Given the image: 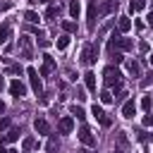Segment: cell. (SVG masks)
I'll use <instances>...</instances> for the list:
<instances>
[{"instance_id": "obj_1", "label": "cell", "mask_w": 153, "mask_h": 153, "mask_svg": "<svg viewBox=\"0 0 153 153\" xmlns=\"http://www.w3.org/2000/svg\"><path fill=\"white\" fill-rule=\"evenodd\" d=\"M134 48V41L131 38H122L120 33H112L110 38H108V53H115V50H131Z\"/></svg>"}, {"instance_id": "obj_2", "label": "cell", "mask_w": 153, "mask_h": 153, "mask_svg": "<svg viewBox=\"0 0 153 153\" xmlns=\"http://www.w3.org/2000/svg\"><path fill=\"white\" fill-rule=\"evenodd\" d=\"M103 76H105V86H108V88H112V86H115V88H120V86H122V72H120L117 67H112V65H110V67H105Z\"/></svg>"}, {"instance_id": "obj_3", "label": "cell", "mask_w": 153, "mask_h": 153, "mask_svg": "<svg viewBox=\"0 0 153 153\" xmlns=\"http://www.w3.org/2000/svg\"><path fill=\"white\" fill-rule=\"evenodd\" d=\"M100 17V0H88V12H86V26L93 31L96 29V19Z\"/></svg>"}, {"instance_id": "obj_4", "label": "cell", "mask_w": 153, "mask_h": 153, "mask_svg": "<svg viewBox=\"0 0 153 153\" xmlns=\"http://www.w3.org/2000/svg\"><path fill=\"white\" fill-rule=\"evenodd\" d=\"M96 60H98V43L84 45V50H81V62H84V65H93Z\"/></svg>"}, {"instance_id": "obj_5", "label": "cell", "mask_w": 153, "mask_h": 153, "mask_svg": "<svg viewBox=\"0 0 153 153\" xmlns=\"http://www.w3.org/2000/svg\"><path fill=\"white\" fill-rule=\"evenodd\" d=\"M26 74H29V81H31L33 93H36V96H41V93H43V81H41V74H38L33 67H29V69H26Z\"/></svg>"}, {"instance_id": "obj_6", "label": "cell", "mask_w": 153, "mask_h": 153, "mask_svg": "<svg viewBox=\"0 0 153 153\" xmlns=\"http://www.w3.org/2000/svg\"><path fill=\"white\" fill-rule=\"evenodd\" d=\"M91 115H93V117H96V120H98L103 127H110V124H112V120L108 117V112H105L100 105H96V103H93V108H91Z\"/></svg>"}, {"instance_id": "obj_7", "label": "cell", "mask_w": 153, "mask_h": 153, "mask_svg": "<svg viewBox=\"0 0 153 153\" xmlns=\"http://www.w3.org/2000/svg\"><path fill=\"white\" fill-rule=\"evenodd\" d=\"M76 136H79V141H81L86 148H93V146H96V136L91 134V129H88V127H81Z\"/></svg>"}, {"instance_id": "obj_8", "label": "cell", "mask_w": 153, "mask_h": 153, "mask_svg": "<svg viewBox=\"0 0 153 153\" xmlns=\"http://www.w3.org/2000/svg\"><path fill=\"white\" fill-rule=\"evenodd\" d=\"M19 50H22V57H31L33 55V45H31V38L29 36H22L19 38Z\"/></svg>"}, {"instance_id": "obj_9", "label": "cell", "mask_w": 153, "mask_h": 153, "mask_svg": "<svg viewBox=\"0 0 153 153\" xmlns=\"http://www.w3.org/2000/svg\"><path fill=\"white\" fill-rule=\"evenodd\" d=\"M10 93H12L14 98H24V96H26V86H24L19 79H14V81H10Z\"/></svg>"}, {"instance_id": "obj_10", "label": "cell", "mask_w": 153, "mask_h": 153, "mask_svg": "<svg viewBox=\"0 0 153 153\" xmlns=\"http://www.w3.org/2000/svg\"><path fill=\"white\" fill-rule=\"evenodd\" d=\"M53 69H55V57H53V55H43V67H41L38 74H41V76H48Z\"/></svg>"}, {"instance_id": "obj_11", "label": "cell", "mask_w": 153, "mask_h": 153, "mask_svg": "<svg viewBox=\"0 0 153 153\" xmlns=\"http://www.w3.org/2000/svg\"><path fill=\"white\" fill-rule=\"evenodd\" d=\"M10 38H12V24L10 22H2L0 24V45H5Z\"/></svg>"}, {"instance_id": "obj_12", "label": "cell", "mask_w": 153, "mask_h": 153, "mask_svg": "<svg viewBox=\"0 0 153 153\" xmlns=\"http://www.w3.org/2000/svg\"><path fill=\"white\" fill-rule=\"evenodd\" d=\"M57 129H60V134H69V131L74 129V120H72V117H62V120L57 122Z\"/></svg>"}, {"instance_id": "obj_13", "label": "cell", "mask_w": 153, "mask_h": 153, "mask_svg": "<svg viewBox=\"0 0 153 153\" xmlns=\"http://www.w3.org/2000/svg\"><path fill=\"white\" fill-rule=\"evenodd\" d=\"M33 129H36L38 134H50V124H48L43 117H36V120H33Z\"/></svg>"}, {"instance_id": "obj_14", "label": "cell", "mask_w": 153, "mask_h": 153, "mask_svg": "<svg viewBox=\"0 0 153 153\" xmlns=\"http://www.w3.org/2000/svg\"><path fill=\"white\" fill-rule=\"evenodd\" d=\"M134 112H136V103H134V100H127V103L122 105V117L131 120V117H134Z\"/></svg>"}, {"instance_id": "obj_15", "label": "cell", "mask_w": 153, "mask_h": 153, "mask_svg": "<svg viewBox=\"0 0 153 153\" xmlns=\"http://www.w3.org/2000/svg\"><path fill=\"white\" fill-rule=\"evenodd\" d=\"M19 134H22V129H17V127H12V129H10V131H7V134H5V136H2L0 141H2V143H14V141L19 139Z\"/></svg>"}, {"instance_id": "obj_16", "label": "cell", "mask_w": 153, "mask_h": 153, "mask_svg": "<svg viewBox=\"0 0 153 153\" xmlns=\"http://www.w3.org/2000/svg\"><path fill=\"white\" fill-rule=\"evenodd\" d=\"M129 29H131V19H129V17H117V31L124 33V31H129Z\"/></svg>"}, {"instance_id": "obj_17", "label": "cell", "mask_w": 153, "mask_h": 153, "mask_svg": "<svg viewBox=\"0 0 153 153\" xmlns=\"http://www.w3.org/2000/svg\"><path fill=\"white\" fill-rule=\"evenodd\" d=\"M84 84H86V88H88V91H96V74H93L91 69L84 74Z\"/></svg>"}, {"instance_id": "obj_18", "label": "cell", "mask_w": 153, "mask_h": 153, "mask_svg": "<svg viewBox=\"0 0 153 153\" xmlns=\"http://www.w3.org/2000/svg\"><path fill=\"white\" fill-rule=\"evenodd\" d=\"M79 12H81V2H79V0H69V17L76 19Z\"/></svg>"}, {"instance_id": "obj_19", "label": "cell", "mask_w": 153, "mask_h": 153, "mask_svg": "<svg viewBox=\"0 0 153 153\" xmlns=\"http://www.w3.org/2000/svg\"><path fill=\"white\" fill-rule=\"evenodd\" d=\"M127 69H129L131 76H141V65H139L136 60H129V62H127Z\"/></svg>"}, {"instance_id": "obj_20", "label": "cell", "mask_w": 153, "mask_h": 153, "mask_svg": "<svg viewBox=\"0 0 153 153\" xmlns=\"http://www.w3.org/2000/svg\"><path fill=\"white\" fill-rule=\"evenodd\" d=\"M55 17H60V5H50L48 10H45V19H55Z\"/></svg>"}, {"instance_id": "obj_21", "label": "cell", "mask_w": 153, "mask_h": 153, "mask_svg": "<svg viewBox=\"0 0 153 153\" xmlns=\"http://www.w3.org/2000/svg\"><path fill=\"white\" fill-rule=\"evenodd\" d=\"M146 7V0H129V12H141Z\"/></svg>"}, {"instance_id": "obj_22", "label": "cell", "mask_w": 153, "mask_h": 153, "mask_svg": "<svg viewBox=\"0 0 153 153\" xmlns=\"http://www.w3.org/2000/svg\"><path fill=\"white\" fill-rule=\"evenodd\" d=\"M69 112H72L76 120H84V117H86V112H84V108H81V105H72V108H69Z\"/></svg>"}, {"instance_id": "obj_23", "label": "cell", "mask_w": 153, "mask_h": 153, "mask_svg": "<svg viewBox=\"0 0 153 153\" xmlns=\"http://www.w3.org/2000/svg\"><path fill=\"white\" fill-rule=\"evenodd\" d=\"M24 19H26L29 24H38V14H36L33 10H26V12H24Z\"/></svg>"}, {"instance_id": "obj_24", "label": "cell", "mask_w": 153, "mask_h": 153, "mask_svg": "<svg viewBox=\"0 0 153 153\" xmlns=\"http://www.w3.org/2000/svg\"><path fill=\"white\" fill-rule=\"evenodd\" d=\"M127 143H129L127 134H124V131H120V134H117V146H120V148H127Z\"/></svg>"}, {"instance_id": "obj_25", "label": "cell", "mask_w": 153, "mask_h": 153, "mask_svg": "<svg viewBox=\"0 0 153 153\" xmlns=\"http://www.w3.org/2000/svg\"><path fill=\"white\" fill-rule=\"evenodd\" d=\"M62 29H65L67 33H76V24H74V22H62Z\"/></svg>"}, {"instance_id": "obj_26", "label": "cell", "mask_w": 153, "mask_h": 153, "mask_svg": "<svg viewBox=\"0 0 153 153\" xmlns=\"http://www.w3.org/2000/svg\"><path fill=\"white\" fill-rule=\"evenodd\" d=\"M67 45H69V36H60V38H57V48H60V50H65Z\"/></svg>"}, {"instance_id": "obj_27", "label": "cell", "mask_w": 153, "mask_h": 153, "mask_svg": "<svg viewBox=\"0 0 153 153\" xmlns=\"http://www.w3.org/2000/svg\"><path fill=\"white\" fill-rule=\"evenodd\" d=\"M151 105H153L151 96H143V98H141V108H143V110H151Z\"/></svg>"}, {"instance_id": "obj_28", "label": "cell", "mask_w": 153, "mask_h": 153, "mask_svg": "<svg viewBox=\"0 0 153 153\" xmlns=\"http://www.w3.org/2000/svg\"><path fill=\"white\" fill-rule=\"evenodd\" d=\"M22 146H24V151H31V148H33V146H36V141H33V139H31V136H26V139H24V143H22Z\"/></svg>"}, {"instance_id": "obj_29", "label": "cell", "mask_w": 153, "mask_h": 153, "mask_svg": "<svg viewBox=\"0 0 153 153\" xmlns=\"http://www.w3.org/2000/svg\"><path fill=\"white\" fill-rule=\"evenodd\" d=\"M55 151H57V139L50 136V141H48V153H55Z\"/></svg>"}, {"instance_id": "obj_30", "label": "cell", "mask_w": 153, "mask_h": 153, "mask_svg": "<svg viewBox=\"0 0 153 153\" xmlns=\"http://www.w3.org/2000/svg\"><path fill=\"white\" fill-rule=\"evenodd\" d=\"M110 57H112V60H115L117 65H120V62H124V55H122L120 50H115V53H110Z\"/></svg>"}, {"instance_id": "obj_31", "label": "cell", "mask_w": 153, "mask_h": 153, "mask_svg": "<svg viewBox=\"0 0 153 153\" xmlns=\"http://www.w3.org/2000/svg\"><path fill=\"white\" fill-rule=\"evenodd\" d=\"M100 100H103V103H112V93H110V91L105 88V91L100 93Z\"/></svg>"}, {"instance_id": "obj_32", "label": "cell", "mask_w": 153, "mask_h": 153, "mask_svg": "<svg viewBox=\"0 0 153 153\" xmlns=\"http://www.w3.org/2000/svg\"><path fill=\"white\" fill-rule=\"evenodd\" d=\"M10 117H0V131H5V129H10Z\"/></svg>"}, {"instance_id": "obj_33", "label": "cell", "mask_w": 153, "mask_h": 153, "mask_svg": "<svg viewBox=\"0 0 153 153\" xmlns=\"http://www.w3.org/2000/svg\"><path fill=\"white\" fill-rule=\"evenodd\" d=\"M143 127H153V112H148V115L143 117Z\"/></svg>"}, {"instance_id": "obj_34", "label": "cell", "mask_w": 153, "mask_h": 153, "mask_svg": "<svg viewBox=\"0 0 153 153\" xmlns=\"http://www.w3.org/2000/svg\"><path fill=\"white\" fill-rule=\"evenodd\" d=\"M139 53H148V43H146V41L139 43Z\"/></svg>"}, {"instance_id": "obj_35", "label": "cell", "mask_w": 153, "mask_h": 153, "mask_svg": "<svg viewBox=\"0 0 153 153\" xmlns=\"http://www.w3.org/2000/svg\"><path fill=\"white\" fill-rule=\"evenodd\" d=\"M10 72H12V74H22V67H19V65H10Z\"/></svg>"}, {"instance_id": "obj_36", "label": "cell", "mask_w": 153, "mask_h": 153, "mask_svg": "<svg viewBox=\"0 0 153 153\" xmlns=\"http://www.w3.org/2000/svg\"><path fill=\"white\" fill-rule=\"evenodd\" d=\"M76 100H86V93H84V88H76Z\"/></svg>"}, {"instance_id": "obj_37", "label": "cell", "mask_w": 153, "mask_h": 153, "mask_svg": "<svg viewBox=\"0 0 153 153\" xmlns=\"http://www.w3.org/2000/svg\"><path fill=\"white\" fill-rule=\"evenodd\" d=\"M38 45H41V48H48L50 41H48V38H38Z\"/></svg>"}, {"instance_id": "obj_38", "label": "cell", "mask_w": 153, "mask_h": 153, "mask_svg": "<svg viewBox=\"0 0 153 153\" xmlns=\"http://www.w3.org/2000/svg\"><path fill=\"white\" fill-rule=\"evenodd\" d=\"M136 139H139V141H146V134H143L141 129H136Z\"/></svg>"}, {"instance_id": "obj_39", "label": "cell", "mask_w": 153, "mask_h": 153, "mask_svg": "<svg viewBox=\"0 0 153 153\" xmlns=\"http://www.w3.org/2000/svg\"><path fill=\"white\" fill-rule=\"evenodd\" d=\"M151 76H153V74H148V76H146V79H143V81H141V86H148V84H151V81H153V79H151Z\"/></svg>"}, {"instance_id": "obj_40", "label": "cell", "mask_w": 153, "mask_h": 153, "mask_svg": "<svg viewBox=\"0 0 153 153\" xmlns=\"http://www.w3.org/2000/svg\"><path fill=\"white\" fill-rule=\"evenodd\" d=\"M148 24H151V26H153V12H151V14H148Z\"/></svg>"}, {"instance_id": "obj_41", "label": "cell", "mask_w": 153, "mask_h": 153, "mask_svg": "<svg viewBox=\"0 0 153 153\" xmlns=\"http://www.w3.org/2000/svg\"><path fill=\"white\" fill-rule=\"evenodd\" d=\"M2 112H5V103L0 100V115H2Z\"/></svg>"}, {"instance_id": "obj_42", "label": "cell", "mask_w": 153, "mask_h": 153, "mask_svg": "<svg viewBox=\"0 0 153 153\" xmlns=\"http://www.w3.org/2000/svg\"><path fill=\"white\" fill-rule=\"evenodd\" d=\"M0 153H14V151H10V148H0Z\"/></svg>"}, {"instance_id": "obj_43", "label": "cell", "mask_w": 153, "mask_h": 153, "mask_svg": "<svg viewBox=\"0 0 153 153\" xmlns=\"http://www.w3.org/2000/svg\"><path fill=\"white\" fill-rule=\"evenodd\" d=\"M2 86H5V79H2V74H0V88H2Z\"/></svg>"}, {"instance_id": "obj_44", "label": "cell", "mask_w": 153, "mask_h": 153, "mask_svg": "<svg viewBox=\"0 0 153 153\" xmlns=\"http://www.w3.org/2000/svg\"><path fill=\"white\" fill-rule=\"evenodd\" d=\"M148 62H151V65H153V53H151V55H148Z\"/></svg>"}, {"instance_id": "obj_45", "label": "cell", "mask_w": 153, "mask_h": 153, "mask_svg": "<svg viewBox=\"0 0 153 153\" xmlns=\"http://www.w3.org/2000/svg\"><path fill=\"white\" fill-rule=\"evenodd\" d=\"M36 2H48V0H36Z\"/></svg>"}, {"instance_id": "obj_46", "label": "cell", "mask_w": 153, "mask_h": 153, "mask_svg": "<svg viewBox=\"0 0 153 153\" xmlns=\"http://www.w3.org/2000/svg\"><path fill=\"white\" fill-rule=\"evenodd\" d=\"M79 153H88V151H86V148H84V151H79Z\"/></svg>"}, {"instance_id": "obj_47", "label": "cell", "mask_w": 153, "mask_h": 153, "mask_svg": "<svg viewBox=\"0 0 153 153\" xmlns=\"http://www.w3.org/2000/svg\"><path fill=\"white\" fill-rule=\"evenodd\" d=\"M115 153H124V151H122V148H120V151H115Z\"/></svg>"}]
</instances>
